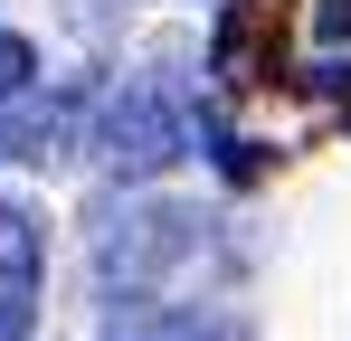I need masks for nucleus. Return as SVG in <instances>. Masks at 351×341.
<instances>
[{"instance_id": "nucleus-1", "label": "nucleus", "mask_w": 351, "mask_h": 341, "mask_svg": "<svg viewBox=\"0 0 351 341\" xmlns=\"http://www.w3.org/2000/svg\"><path fill=\"white\" fill-rule=\"evenodd\" d=\"M86 152L114 170V180H162L171 162L199 152V114L180 105L162 76H123L114 95L86 105Z\"/></svg>"}, {"instance_id": "nucleus-2", "label": "nucleus", "mask_w": 351, "mask_h": 341, "mask_svg": "<svg viewBox=\"0 0 351 341\" xmlns=\"http://www.w3.org/2000/svg\"><path fill=\"white\" fill-rule=\"evenodd\" d=\"M190 247H199V218H190V209H162V199H152V209H123V218L105 227V237H95V266H105V284L143 294V284L162 275L171 256H190Z\"/></svg>"}, {"instance_id": "nucleus-3", "label": "nucleus", "mask_w": 351, "mask_h": 341, "mask_svg": "<svg viewBox=\"0 0 351 341\" xmlns=\"http://www.w3.org/2000/svg\"><path fill=\"white\" fill-rule=\"evenodd\" d=\"M86 86H29V95H10L0 105V162H66V152H86Z\"/></svg>"}, {"instance_id": "nucleus-4", "label": "nucleus", "mask_w": 351, "mask_h": 341, "mask_svg": "<svg viewBox=\"0 0 351 341\" xmlns=\"http://www.w3.org/2000/svg\"><path fill=\"white\" fill-rule=\"evenodd\" d=\"M38 275H48V227H38L29 199H0V341H29Z\"/></svg>"}, {"instance_id": "nucleus-5", "label": "nucleus", "mask_w": 351, "mask_h": 341, "mask_svg": "<svg viewBox=\"0 0 351 341\" xmlns=\"http://www.w3.org/2000/svg\"><path fill=\"white\" fill-rule=\"evenodd\" d=\"M105 341H237V332L209 323V313H190V303H152V294H133L114 323H105Z\"/></svg>"}, {"instance_id": "nucleus-6", "label": "nucleus", "mask_w": 351, "mask_h": 341, "mask_svg": "<svg viewBox=\"0 0 351 341\" xmlns=\"http://www.w3.org/2000/svg\"><path fill=\"white\" fill-rule=\"evenodd\" d=\"M29 86H38V48H29L19 29H0V105H10V95H29Z\"/></svg>"}, {"instance_id": "nucleus-7", "label": "nucleus", "mask_w": 351, "mask_h": 341, "mask_svg": "<svg viewBox=\"0 0 351 341\" xmlns=\"http://www.w3.org/2000/svg\"><path fill=\"white\" fill-rule=\"evenodd\" d=\"M313 29H323V38H351V0H323V10H313Z\"/></svg>"}]
</instances>
